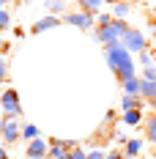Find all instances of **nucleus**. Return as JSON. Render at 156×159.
Listing matches in <instances>:
<instances>
[{
  "label": "nucleus",
  "mask_w": 156,
  "mask_h": 159,
  "mask_svg": "<svg viewBox=\"0 0 156 159\" xmlns=\"http://www.w3.org/2000/svg\"><path fill=\"white\" fill-rule=\"evenodd\" d=\"M104 58H107L109 69L115 71V77L121 80H129V77H137V66H134V58H131V52L118 41V44H107L104 47Z\"/></svg>",
  "instance_id": "obj_1"
},
{
  "label": "nucleus",
  "mask_w": 156,
  "mask_h": 159,
  "mask_svg": "<svg viewBox=\"0 0 156 159\" xmlns=\"http://www.w3.org/2000/svg\"><path fill=\"white\" fill-rule=\"evenodd\" d=\"M126 30H129L126 19H112L109 25H96L93 28V39L107 47V44H118V41L126 36Z\"/></svg>",
  "instance_id": "obj_2"
},
{
  "label": "nucleus",
  "mask_w": 156,
  "mask_h": 159,
  "mask_svg": "<svg viewBox=\"0 0 156 159\" xmlns=\"http://www.w3.org/2000/svg\"><path fill=\"white\" fill-rule=\"evenodd\" d=\"M121 44H123L129 52H137V55H140L142 49H148V36H145L142 30H137V28H129L126 36L121 39Z\"/></svg>",
  "instance_id": "obj_3"
},
{
  "label": "nucleus",
  "mask_w": 156,
  "mask_h": 159,
  "mask_svg": "<svg viewBox=\"0 0 156 159\" xmlns=\"http://www.w3.org/2000/svg\"><path fill=\"white\" fill-rule=\"evenodd\" d=\"M63 22L74 25L79 30H93L96 28V14H88V11H66L63 14Z\"/></svg>",
  "instance_id": "obj_4"
},
{
  "label": "nucleus",
  "mask_w": 156,
  "mask_h": 159,
  "mask_svg": "<svg viewBox=\"0 0 156 159\" xmlns=\"http://www.w3.org/2000/svg\"><path fill=\"white\" fill-rule=\"evenodd\" d=\"M25 154H28V159H47V154H49V143L44 140V137H36V140H30V143H28Z\"/></svg>",
  "instance_id": "obj_5"
},
{
  "label": "nucleus",
  "mask_w": 156,
  "mask_h": 159,
  "mask_svg": "<svg viewBox=\"0 0 156 159\" xmlns=\"http://www.w3.org/2000/svg\"><path fill=\"white\" fill-rule=\"evenodd\" d=\"M0 137H3L8 145H11V143H16V140L22 137V129L16 126L14 121H6V118H0Z\"/></svg>",
  "instance_id": "obj_6"
},
{
  "label": "nucleus",
  "mask_w": 156,
  "mask_h": 159,
  "mask_svg": "<svg viewBox=\"0 0 156 159\" xmlns=\"http://www.w3.org/2000/svg\"><path fill=\"white\" fill-rule=\"evenodd\" d=\"M66 157H69V148L63 145V137H52V140H49L47 159H66Z\"/></svg>",
  "instance_id": "obj_7"
},
{
  "label": "nucleus",
  "mask_w": 156,
  "mask_h": 159,
  "mask_svg": "<svg viewBox=\"0 0 156 159\" xmlns=\"http://www.w3.org/2000/svg\"><path fill=\"white\" fill-rule=\"evenodd\" d=\"M60 22H63V16H52V14H47L44 19H38V22L30 28V33H44V30H49V28H58Z\"/></svg>",
  "instance_id": "obj_8"
},
{
  "label": "nucleus",
  "mask_w": 156,
  "mask_h": 159,
  "mask_svg": "<svg viewBox=\"0 0 156 159\" xmlns=\"http://www.w3.org/2000/svg\"><path fill=\"white\" fill-rule=\"evenodd\" d=\"M140 96L151 102V107H156V82L154 80H140Z\"/></svg>",
  "instance_id": "obj_9"
},
{
  "label": "nucleus",
  "mask_w": 156,
  "mask_h": 159,
  "mask_svg": "<svg viewBox=\"0 0 156 159\" xmlns=\"http://www.w3.org/2000/svg\"><path fill=\"white\" fill-rule=\"evenodd\" d=\"M140 154H142V140L140 137L126 140V145H123V157L126 159H134V157H140Z\"/></svg>",
  "instance_id": "obj_10"
},
{
  "label": "nucleus",
  "mask_w": 156,
  "mask_h": 159,
  "mask_svg": "<svg viewBox=\"0 0 156 159\" xmlns=\"http://www.w3.org/2000/svg\"><path fill=\"white\" fill-rule=\"evenodd\" d=\"M79 11H88V14H99L101 6H107V0H77Z\"/></svg>",
  "instance_id": "obj_11"
},
{
  "label": "nucleus",
  "mask_w": 156,
  "mask_h": 159,
  "mask_svg": "<svg viewBox=\"0 0 156 159\" xmlns=\"http://www.w3.org/2000/svg\"><path fill=\"white\" fill-rule=\"evenodd\" d=\"M121 107L126 110H142V96H131V93H123V99H121Z\"/></svg>",
  "instance_id": "obj_12"
},
{
  "label": "nucleus",
  "mask_w": 156,
  "mask_h": 159,
  "mask_svg": "<svg viewBox=\"0 0 156 159\" xmlns=\"http://www.w3.org/2000/svg\"><path fill=\"white\" fill-rule=\"evenodd\" d=\"M121 121H123L126 126H140V124L145 121V118H142V110H126Z\"/></svg>",
  "instance_id": "obj_13"
},
{
  "label": "nucleus",
  "mask_w": 156,
  "mask_h": 159,
  "mask_svg": "<svg viewBox=\"0 0 156 159\" xmlns=\"http://www.w3.org/2000/svg\"><path fill=\"white\" fill-rule=\"evenodd\" d=\"M142 129H145V137L156 145V112H154V115H148V118L142 121Z\"/></svg>",
  "instance_id": "obj_14"
},
{
  "label": "nucleus",
  "mask_w": 156,
  "mask_h": 159,
  "mask_svg": "<svg viewBox=\"0 0 156 159\" xmlns=\"http://www.w3.org/2000/svg\"><path fill=\"white\" fill-rule=\"evenodd\" d=\"M121 85H123V93L140 96V74H137V77H129V80H123Z\"/></svg>",
  "instance_id": "obj_15"
},
{
  "label": "nucleus",
  "mask_w": 156,
  "mask_h": 159,
  "mask_svg": "<svg viewBox=\"0 0 156 159\" xmlns=\"http://www.w3.org/2000/svg\"><path fill=\"white\" fill-rule=\"evenodd\" d=\"M109 14L115 16V19H126V16L131 14V3H115Z\"/></svg>",
  "instance_id": "obj_16"
},
{
  "label": "nucleus",
  "mask_w": 156,
  "mask_h": 159,
  "mask_svg": "<svg viewBox=\"0 0 156 159\" xmlns=\"http://www.w3.org/2000/svg\"><path fill=\"white\" fill-rule=\"evenodd\" d=\"M44 6H47V11L52 16H63L66 14V3H63V0H47Z\"/></svg>",
  "instance_id": "obj_17"
},
{
  "label": "nucleus",
  "mask_w": 156,
  "mask_h": 159,
  "mask_svg": "<svg viewBox=\"0 0 156 159\" xmlns=\"http://www.w3.org/2000/svg\"><path fill=\"white\" fill-rule=\"evenodd\" d=\"M137 63H140L142 69H148V66H156V58L148 52V49H142L140 55H137Z\"/></svg>",
  "instance_id": "obj_18"
},
{
  "label": "nucleus",
  "mask_w": 156,
  "mask_h": 159,
  "mask_svg": "<svg viewBox=\"0 0 156 159\" xmlns=\"http://www.w3.org/2000/svg\"><path fill=\"white\" fill-rule=\"evenodd\" d=\"M22 137L30 143V140H36V137H41V132L33 126V124H25V126H22Z\"/></svg>",
  "instance_id": "obj_19"
},
{
  "label": "nucleus",
  "mask_w": 156,
  "mask_h": 159,
  "mask_svg": "<svg viewBox=\"0 0 156 159\" xmlns=\"http://www.w3.org/2000/svg\"><path fill=\"white\" fill-rule=\"evenodd\" d=\"M8 25H11V14H8V11H6V8H3V11H0V33L6 30V28H8Z\"/></svg>",
  "instance_id": "obj_20"
},
{
  "label": "nucleus",
  "mask_w": 156,
  "mask_h": 159,
  "mask_svg": "<svg viewBox=\"0 0 156 159\" xmlns=\"http://www.w3.org/2000/svg\"><path fill=\"white\" fill-rule=\"evenodd\" d=\"M140 80H154V82H156V66L142 69V71H140Z\"/></svg>",
  "instance_id": "obj_21"
},
{
  "label": "nucleus",
  "mask_w": 156,
  "mask_h": 159,
  "mask_svg": "<svg viewBox=\"0 0 156 159\" xmlns=\"http://www.w3.org/2000/svg\"><path fill=\"white\" fill-rule=\"evenodd\" d=\"M66 159H88V151H82V148H74V151H69V157Z\"/></svg>",
  "instance_id": "obj_22"
},
{
  "label": "nucleus",
  "mask_w": 156,
  "mask_h": 159,
  "mask_svg": "<svg viewBox=\"0 0 156 159\" xmlns=\"http://www.w3.org/2000/svg\"><path fill=\"white\" fill-rule=\"evenodd\" d=\"M112 19H115L112 14H96V25H109Z\"/></svg>",
  "instance_id": "obj_23"
},
{
  "label": "nucleus",
  "mask_w": 156,
  "mask_h": 159,
  "mask_svg": "<svg viewBox=\"0 0 156 159\" xmlns=\"http://www.w3.org/2000/svg\"><path fill=\"white\" fill-rule=\"evenodd\" d=\"M107 154L104 151H88V159H104Z\"/></svg>",
  "instance_id": "obj_24"
},
{
  "label": "nucleus",
  "mask_w": 156,
  "mask_h": 159,
  "mask_svg": "<svg viewBox=\"0 0 156 159\" xmlns=\"http://www.w3.org/2000/svg\"><path fill=\"white\" fill-rule=\"evenodd\" d=\"M104 159H126V157H123V151H109Z\"/></svg>",
  "instance_id": "obj_25"
},
{
  "label": "nucleus",
  "mask_w": 156,
  "mask_h": 159,
  "mask_svg": "<svg viewBox=\"0 0 156 159\" xmlns=\"http://www.w3.org/2000/svg\"><path fill=\"white\" fill-rule=\"evenodd\" d=\"M0 80H6V61H0Z\"/></svg>",
  "instance_id": "obj_26"
},
{
  "label": "nucleus",
  "mask_w": 156,
  "mask_h": 159,
  "mask_svg": "<svg viewBox=\"0 0 156 159\" xmlns=\"http://www.w3.org/2000/svg\"><path fill=\"white\" fill-rule=\"evenodd\" d=\"M6 6H8V0H0V11H3V8H6Z\"/></svg>",
  "instance_id": "obj_27"
},
{
  "label": "nucleus",
  "mask_w": 156,
  "mask_h": 159,
  "mask_svg": "<svg viewBox=\"0 0 156 159\" xmlns=\"http://www.w3.org/2000/svg\"><path fill=\"white\" fill-rule=\"evenodd\" d=\"M0 159H8V157H6V148H0Z\"/></svg>",
  "instance_id": "obj_28"
},
{
  "label": "nucleus",
  "mask_w": 156,
  "mask_h": 159,
  "mask_svg": "<svg viewBox=\"0 0 156 159\" xmlns=\"http://www.w3.org/2000/svg\"><path fill=\"white\" fill-rule=\"evenodd\" d=\"M154 58H156V52H154Z\"/></svg>",
  "instance_id": "obj_29"
}]
</instances>
